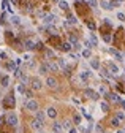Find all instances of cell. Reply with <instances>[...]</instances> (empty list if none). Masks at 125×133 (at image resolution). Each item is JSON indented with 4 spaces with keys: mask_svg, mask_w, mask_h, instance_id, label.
Segmentation results:
<instances>
[{
    "mask_svg": "<svg viewBox=\"0 0 125 133\" xmlns=\"http://www.w3.org/2000/svg\"><path fill=\"white\" fill-rule=\"evenodd\" d=\"M54 2H60V0H54Z\"/></svg>",
    "mask_w": 125,
    "mask_h": 133,
    "instance_id": "54",
    "label": "cell"
},
{
    "mask_svg": "<svg viewBox=\"0 0 125 133\" xmlns=\"http://www.w3.org/2000/svg\"><path fill=\"white\" fill-rule=\"evenodd\" d=\"M30 86H32L33 90H40L43 84H41V81L38 79V78H32V79H30Z\"/></svg>",
    "mask_w": 125,
    "mask_h": 133,
    "instance_id": "4",
    "label": "cell"
},
{
    "mask_svg": "<svg viewBox=\"0 0 125 133\" xmlns=\"http://www.w3.org/2000/svg\"><path fill=\"white\" fill-rule=\"evenodd\" d=\"M114 57L117 59V60H122V54H120V52H117V51H116V54H114Z\"/></svg>",
    "mask_w": 125,
    "mask_h": 133,
    "instance_id": "48",
    "label": "cell"
},
{
    "mask_svg": "<svg viewBox=\"0 0 125 133\" xmlns=\"http://www.w3.org/2000/svg\"><path fill=\"white\" fill-rule=\"evenodd\" d=\"M84 44H86V48H87V49H90V48H94V46H92V44H90V41H89V40H86V41H84Z\"/></svg>",
    "mask_w": 125,
    "mask_h": 133,
    "instance_id": "47",
    "label": "cell"
},
{
    "mask_svg": "<svg viewBox=\"0 0 125 133\" xmlns=\"http://www.w3.org/2000/svg\"><path fill=\"white\" fill-rule=\"evenodd\" d=\"M37 119H40V120H44V112H41V111H37Z\"/></svg>",
    "mask_w": 125,
    "mask_h": 133,
    "instance_id": "34",
    "label": "cell"
},
{
    "mask_svg": "<svg viewBox=\"0 0 125 133\" xmlns=\"http://www.w3.org/2000/svg\"><path fill=\"white\" fill-rule=\"evenodd\" d=\"M22 64V59H16V65H21Z\"/></svg>",
    "mask_w": 125,
    "mask_h": 133,
    "instance_id": "52",
    "label": "cell"
},
{
    "mask_svg": "<svg viewBox=\"0 0 125 133\" xmlns=\"http://www.w3.org/2000/svg\"><path fill=\"white\" fill-rule=\"evenodd\" d=\"M90 67H92L94 70H98L100 68V62L97 60V59H94V60H90Z\"/></svg>",
    "mask_w": 125,
    "mask_h": 133,
    "instance_id": "19",
    "label": "cell"
},
{
    "mask_svg": "<svg viewBox=\"0 0 125 133\" xmlns=\"http://www.w3.org/2000/svg\"><path fill=\"white\" fill-rule=\"evenodd\" d=\"M8 70H10V71H16V64H8Z\"/></svg>",
    "mask_w": 125,
    "mask_h": 133,
    "instance_id": "39",
    "label": "cell"
},
{
    "mask_svg": "<svg viewBox=\"0 0 125 133\" xmlns=\"http://www.w3.org/2000/svg\"><path fill=\"white\" fill-rule=\"evenodd\" d=\"M100 5H101L103 10H112V5H111V2H108V0H101Z\"/></svg>",
    "mask_w": 125,
    "mask_h": 133,
    "instance_id": "10",
    "label": "cell"
},
{
    "mask_svg": "<svg viewBox=\"0 0 125 133\" xmlns=\"http://www.w3.org/2000/svg\"><path fill=\"white\" fill-rule=\"evenodd\" d=\"M16 90L19 92V94H24V92H26V89H24V84H17V86H16Z\"/></svg>",
    "mask_w": 125,
    "mask_h": 133,
    "instance_id": "30",
    "label": "cell"
},
{
    "mask_svg": "<svg viewBox=\"0 0 125 133\" xmlns=\"http://www.w3.org/2000/svg\"><path fill=\"white\" fill-rule=\"evenodd\" d=\"M2 8L6 10V11H10V13H13V8H11V5H10L8 0H2Z\"/></svg>",
    "mask_w": 125,
    "mask_h": 133,
    "instance_id": "11",
    "label": "cell"
},
{
    "mask_svg": "<svg viewBox=\"0 0 125 133\" xmlns=\"http://www.w3.org/2000/svg\"><path fill=\"white\" fill-rule=\"evenodd\" d=\"M79 78L82 81L90 79V78H92V71H81V73H79Z\"/></svg>",
    "mask_w": 125,
    "mask_h": 133,
    "instance_id": "7",
    "label": "cell"
},
{
    "mask_svg": "<svg viewBox=\"0 0 125 133\" xmlns=\"http://www.w3.org/2000/svg\"><path fill=\"white\" fill-rule=\"evenodd\" d=\"M119 2H122V0H119Z\"/></svg>",
    "mask_w": 125,
    "mask_h": 133,
    "instance_id": "56",
    "label": "cell"
},
{
    "mask_svg": "<svg viewBox=\"0 0 125 133\" xmlns=\"http://www.w3.org/2000/svg\"><path fill=\"white\" fill-rule=\"evenodd\" d=\"M51 70H49V64H43L41 67H40V73L41 75H44V73H49Z\"/></svg>",
    "mask_w": 125,
    "mask_h": 133,
    "instance_id": "15",
    "label": "cell"
},
{
    "mask_svg": "<svg viewBox=\"0 0 125 133\" xmlns=\"http://www.w3.org/2000/svg\"><path fill=\"white\" fill-rule=\"evenodd\" d=\"M68 133H78V130H76V128H70V130H68Z\"/></svg>",
    "mask_w": 125,
    "mask_h": 133,
    "instance_id": "51",
    "label": "cell"
},
{
    "mask_svg": "<svg viewBox=\"0 0 125 133\" xmlns=\"http://www.w3.org/2000/svg\"><path fill=\"white\" fill-rule=\"evenodd\" d=\"M52 128H54V132H56V133H62V130H63V125H62L60 122H54Z\"/></svg>",
    "mask_w": 125,
    "mask_h": 133,
    "instance_id": "13",
    "label": "cell"
},
{
    "mask_svg": "<svg viewBox=\"0 0 125 133\" xmlns=\"http://www.w3.org/2000/svg\"><path fill=\"white\" fill-rule=\"evenodd\" d=\"M62 125H63V128H65V130H70V128H71V122H70V120H65Z\"/></svg>",
    "mask_w": 125,
    "mask_h": 133,
    "instance_id": "32",
    "label": "cell"
},
{
    "mask_svg": "<svg viewBox=\"0 0 125 133\" xmlns=\"http://www.w3.org/2000/svg\"><path fill=\"white\" fill-rule=\"evenodd\" d=\"M5 120L8 125H11V127H14L16 124H17V117H16V114H13V112H10V114H6Z\"/></svg>",
    "mask_w": 125,
    "mask_h": 133,
    "instance_id": "2",
    "label": "cell"
},
{
    "mask_svg": "<svg viewBox=\"0 0 125 133\" xmlns=\"http://www.w3.org/2000/svg\"><path fill=\"white\" fill-rule=\"evenodd\" d=\"M116 117H117L119 120H122V119H125V116H124V114H122V112H117V116H116Z\"/></svg>",
    "mask_w": 125,
    "mask_h": 133,
    "instance_id": "49",
    "label": "cell"
},
{
    "mask_svg": "<svg viewBox=\"0 0 125 133\" xmlns=\"http://www.w3.org/2000/svg\"><path fill=\"white\" fill-rule=\"evenodd\" d=\"M57 62H59V67H62V68L67 67V64H65V60H63V59H57Z\"/></svg>",
    "mask_w": 125,
    "mask_h": 133,
    "instance_id": "37",
    "label": "cell"
},
{
    "mask_svg": "<svg viewBox=\"0 0 125 133\" xmlns=\"http://www.w3.org/2000/svg\"><path fill=\"white\" fill-rule=\"evenodd\" d=\"M59 8H60V10H68V3L65 0H60V2H59Z\"/></svg>",
    "mask_w": 125,
    "mask_h": 133,
    "instance_id": "24",
    "label": "cell"
},
{
    "mask_svg": "<svg viewBox=\"0 0 125 133\" xmlns=\"http://www.w3.org/2000/svg\"><path fill=\"white\" fill-rule=\"evenodd\" d=\"M46 84H47V87L54 89V87H57V79H56V78H47V79H46Z\"/></svg>",
    "mask_w": 125,
    "mask_h": 133,
    "instance_id": "8",
    "label": "cell"
},
{
    "mask_svg": "<svg viewBox=\"0 0 125 133\" xmlns=\"http://www.w3.org/2000/svg\"><path fill=\"white\" fill-rule=\"evenodd\" d=\"M8 82H10V78H8V76H5V78L2 79V86H3V87H6V86H8Z\"/></svg>",
    "mask_w": 125,
    "mask_h": 133,
    "instance_id": "36",
    "label": "cell"
},
{
    "mask_svg": "<svg viewBox=\"0 0 125 133\" xmlns=\"http://www.w3.org/2000/svg\"><path fill=\"white\" fill-rule=\"evenodd\" d=\"M46 114H47V117H51V119H56V117H57V111H56L54 108H47Z\"/></svg>",
    "mask_w": 125,
    "mask_h": 133,
    "instance_id": "12",
    "label": "cell"
},
{
    "mask_svg": "<svg viewBox=\"0 0 125 133\" xmlns=\"http://www.w3.org/2000/svg\"><path fill=\"white\" fill-rule=\"evenodd\" d=\"M35 48H38V49H43V48H44V46H43V43H41V41H38Z\"/></svg>",
    "mask_w": 125,
    "mask_h": 133,
    "instance_id": "50",
    "label": "cell"
},
{
    "mask_svg": "<svg viewBox=\"0 0 125 133\" xmlns=\"http://www.w3.org/2000/svg\"><path fill=\"white\" fill-rule=\"evenodd\" d=\"M38 133H43V132H38Z\"/></svg>",
    "mask_w": 125,
    "mask_h": 133,
    "instance_id": "55",
    "label": "cell"
},
{
    "mask_svg": "<svg viewBox=\"0 0 125 133\" xmlns=\"http://www.w3.org/2000/svg\"><path fill=\"white\" fill-rule=\"evenodd\" d=\"M103 40H104L106 43H111V41H112V37H111L109 33H108V35H104V37H103Z\"/></svg>",
    "mask_w": 125,
    "mask_h": 133,
    "instance_id": "38",
    "label": "cell"
},
{
    "mask_svg": "<svg viewBox=\"0 0 125 133\" xmlns=\"http://www.w3.org/2000/svg\"><path fill=\"white\" fill-rule=\"evenodd\" d=\"M76 22H78L76 16H73V14H70V16H68V24H76Z\"/></svg>",
    "mask_w": 125,
    "mask_h": 133,
    "instance_id": "28",
    "label": "cell"
},
{
    "mask_svg": "<svg viewBox=\"0 0 125 133\" xmlns=\"http://www.w3.org/2000/svg\"><path fill=\"white\" fill-rule=\"evenodd\" d=\"M24 46H26V49H29V51H30V49H35V43L32 41V40H27V41L24 43Z\"/></svg>",
    "mask_w": 125,
    "mask_h": 133,
    "instance_id": "16",
    "label": "cell"
},
{
    "mask_svg": "<svg viewBox=\"0 0 125 133\" xmlns=\"http://www.w3.org/2000/svg\"><path fill=\"white\" fill-rule=\"evenodd\" d=\"M11 22H13L14 26H19V22H21V17H19V16H13V17H11Z\"/></svg>",
    "mask_w": 125,
    "mask_h": 133,
    "instance_id": "27",
    "label": "cell"
},
{
    "mask_svg": "<svg viewBox=\"0 0 125 133\" xmlns=\"http://www.w3.org/2000/svg\"><path fill=\"white\" fill-rule=\"evenodd\" d=\"M84 94H86L89 98H94V95H95V92L92 90V89H86V92H84Z\"/></svg>",
    "mask_w": 125,
    "mask_h": 133,
    "instance_id": "29",
    "label": "cell"
},
{
    "mask_svg": "<svg viewBox=\"0 0 125 133\" xmlns=\"http://www.w3.org/2000/svg\"><path fill=\"white\" fill-rule=\"evenodd\" d=\"M89 41H90V44H92V46H97V44H98V40H97V37H95L94 33L90 35V38H89Z\"/></svg>",
    "mask_w": 125,
    "mask_h": 133,
    "instance_id": "22",
    "label": "cell"
},
{
    "mask_svg": "<svg viewBox=\"0 0 125 133\" xmlns=\"http://www.w3.org/2000/svg\"><path fill=\"white\" fill-rule=\"evenodd\" d=\"M60 49H62V51H65V52H70V49H71V44H70V43H62V46H60Z\"/></svg>",
    "mask_w": 125,
    "mask_h": 133,
    "instance_id": "17",
    "label": "cell"
},
{
    "mask_svg": "<svg viewBox=\"0 0 125 133\" xmlns=\"http://www.w3.org/2000/svg\"><path fill=\"white\" fill-rule=\"evenodd\" d=\"M73 120H74V124H78V125H79L82 119H81V116H74V119H73Z\"/></svg>",
    "mask_w": 125,
    "mask_h": 133,
    "instance_id": "43",
    "label": "cell"
},
{
    "mask_svg": "<svg viewBox=\"0 0 125 133\" xmlns=\"http://www.w3.org/2000/svg\"><path fill=\"white\" fill-rule=\"evenodd\" d=\"M70 59H73V60H78V59H79V54H73V52H70Z\"/></svg>",
    "mask_w": 125,
    "mask_h": 133,
    "instance_id": "42",
    "label": "cell"
},
{
    "mask_svg": "<svg viewBox=\"0 0 125 133\" xmlns=\"http://www.w3.org/2000/svg\"><path fill=\"white\" fill-rule=\"evenodd\" d=\"M24 95H26L27 100H30V98H32V92H30V90H27V92H24Z\"/></svg>",
    "mask_w": 125,
    "mask_h": 133,
    "instance_id": "45",
    "label": "cell"
},
{
    "mask_svg": "<svg viewBox=\"0 0 125 133\" xmlns=\"http://www.w3.org/2000/svg\"><path fill=\"white\" fill-rule=\"evenodd\" d=\"M81 112H82V116L86 117V119H89V120H92V116L89 114L87 111H86V108H81Z\"/></svg>",
    "mask_w": 125,
    "mask_h": 133,
    "instance_id": "25",
    "label": "cell"
},
{
    "mask_svg": "<svg viewBox=\"0 0 125 133\" xmlns=\"http://www.w3.org/2000/svg\"><path fill=\"white\" fill-rule=\"evenodd\" d=\"M26 108L29 109V111L37 112L38 111V101L37 100H27L26 101Z\"/></svg>",
    "mask_w": 125,
    "mask_h": 133,
    "instance_id": "1",
    "label": "cell"
},
{
    "mask_svg": "<svg viewBox=\"0 0 125 133\" xmlns=\"http://www.w3.org/2000/svg\"><path fill=\"white\" fill-rule=\"evenodd\" d=\"M14 76H16V78H22V71H21L19 68H17V70L14 71Z\"/></svg>",
    "mask_w": 125,
    "mask_h": 133,
    "instance_id": "41",
    "label": "cell"
},
{
    "mask_svg": "<svg viewBox=\"0 0 125 133\" xmlns=\"http://www.w3.org/2000/svg\"><path fill=\"white\" fill-rule=\"evenodd\" d=\"M106 98H108V100H111V101H122V100H120V97L117 95V94H108V95H106Z\"/></svg>",
    "mask_w": 125,
    "mask_h": 133,
    "instance_id": "14",
    "label": "cell"
},
{
    "mask_svg": "<svg viewBox=\"0 0 125 133\" xmlns=\"http://www.w3.org/2000/svg\"><path fill=\"white\" fill-rule=\"evenodd\" d=\"M86 3H87L90 8H97V6H98V2H97V0H86Z\"/></svg>",
    "mask_w": 125,
    "mask_h": 133,
    "instance_id": "20",
    "label": "cell"
},
{
    "mask_svg": "<svg viewBox=\"0 0 125 133\" xmlns=\"http://www.w3.org/2000/svg\"><path fill=\"white\" fill-rule=\"evenodd\" d=\"M117 19H119V21H125V14L119 11V13H117Z\"/></svg>",
    "mask_w": 125,
    "mask_h": 133,
    "instance_id": "40",
    "label": "cell"
},
{
    "mask_svg": "<svg viewBox=\"0 0 125 133\" xmlns=\"http://www.w3.org/2000/svg\"><path fill=\"white\" fill-rule=\"evenodd\" d=\"M111 125H112V127H119V125H120V120L117 119V117H114V119L111 120Z\"/></svg>",
    "mask_w": 125,
    "mask_h": 133,
    "instance_id": "31",
    "label": "cell"
},
{
    "mask_svg": "<svg viewBox=\"0 0 125 133\" xmlns=\"http://www.w3.org/2000/svg\"><path fill=\"white\" fill-rule=\"evenodd\" d=\"M30 125H32V128H33V130H41V128H43V122L40 120V119H33Z\"/></svg>",
    "mask_w": 125,
    "mask_h": 133,
    "instance_id": "5",
    "label": "cell"
},
{
    "mask_svg": "<svg viewBox=\"0 0 125 133\" xmlns=\"http://www.w3.org/2000/svg\"><path fill=\"white\" fill-rule=\"evenodd\" d=\"M46 57H49V59H51V57H54V52H52L51 49H47V51H46Z\"/></svg>",
    "mask_w": 125,
    "mask_h": 133,
    "instance_id": "44",
    "label": "cell"
},
{
    "mask_svg": "<svg viewBox=\"0 0 125 133\" xmlns=\"http://www.w3.org/2000/svg\"><path fill=\"white\" fill-rule=\"evenodd\" d=\"M43 21H44L46 26H52L54 22L57 21V16H56V14H46V16L43 17Z\"/></svg>",
    "mask_w": 125,
    "mask_h": 133,
    "instance_id": "3",
    "label": "cell"
},
{
    "mask_svg": "<svg viewBox=\"0 0 125 133\" xmlns=\"http://www.w3.org/2000/svg\"><path fill=\"white\" fill-rule=\"evenodd\" d=\"M124 132H125V130H124Z\"/></svg>",
    "mask_w": 125,
    "mask_h": 133,
    "instance_id": "57",
    "label": "cell"
},
{
    "mask_svg": "<svg viewBox=\"0 0 125 133\" xmlns=\"http://www.w3.org/2000/svg\"><path fill=\"white\" fill-rule=\"evenodd\" d=\"M98 92H100V94H103V95H108V89H106L104 86H101V87H100Z\"/></svg>",
    "mask_w": 125,
    "mask_h": 133,
    "instance_id": "35",
    "label": "cell"
},
{
    "mask_svg": "<svg viewBox=\"0 0 125 133\" xmlns=\"http://www.w3.org/2000/svg\"><path fill=\"white\" fill-rule=\"evenodd\" d=\"M68 43H70L71 46H74V44H78V38L74 37V35H70V38H68Z\"/></svg>",
    "mask_w": 125,
    "mask_h": 133,
    "instance_id": "23",
    "label": "cell"
},
{
    "mask_svg": "<svg viewBox=\"0 0 125 133\" xmlns=\"http://www.w3.org/2000/svg\"><path fill=\"white\" fill-rule=\"evenodd\" d=\"M87 27L90 29V30H95V24L94 22H87Z\"/></svg>",
    "mask_w": 125,
    "mask_h": 133,
    "instance_id": "46",
    "label": "cell"
},
{
    "mask_svg": "<svg viewBox=\"0 0 125 133\" xmlns=\"http://www.w3.org/2000/svg\"><path fill=\"white\" fill-rule=\"evenodd\" d=\"M90 56H92V52H90V49H87V48H86V49L82 51V57H84V59H89Z\"/></svg>",
    "mask_w": 125,
    "mask_h": 133,
    "instance_id": "26",
    "label": "cell"
},
{
    "mask_svg": "<svg viewBox=\"0 0 125 133\" xmlns=\"http://www.w3.org/2000/svg\"><path fill=\"white\" fill-rule=\"evenodd\" d=\"M100 108H101V111H103V112L109 111V105H108L106 101H101V103H100Z\"/></svg>",
    "mask_w": 125,
    "mask_h": 133,
    "instance_id": "18",
    "label": "cell"
},
{
    "mask_svg": "<svg viewBox=\"0 0 125 133\" xmlns=\"http://www.w3.org/2000/svg\"><path fill=\"white\" fill-rule=\"evenodd\" d=\"M49 70H51V71H57V70H59V65L57 64H49Z\"/></svg>",
    "mask_w": 125,
    "mask_h": 133,
    "instance_id": "33",
    "label": "cell"
},
{
    "mask_svg": "<svg viewBox=\"0 0 125 133\" xmlns=\"http://www.w3.org/2000/svg\"><path fill=\"white\" fill-rule=\"evenodd\" d=\"M117 133H125V132H124V130H119V132H117Z\"/></svg>",
    "mask_w": 125,
    "mask_h": 133,
    "instance_id": "53",
    "label": "cell"
},
{
    "mask_svg": "<svg viewBox=\"0 0 125 133\" xmlns=\"http://www.w3.org/2000/svg\"><path fill=\"white\" fill-rule=\"evenodd\" d=\"M3 105H5L6 108H13V106H14V97H8V98H5V100H3Z\"/></svg>",
    "mask_w": 125,
    "mask_h": 133,
    "instance_id": "6",
    "label": "cell"
},
{
    "mask_svg": "<svg viewBox=\"0 0 125 133\" xmlns=\"http://www.w3.org/2000/svg\"><path fill=\"white\" fill-rule=\"evenodd\" d=\"M100 75H101V78H106V79H111V73L108 71V70H101V71H100Z\"/></svg>",
    "mask_w": 125,
    "mask_h": 133,
    "instance_id": "21",
    "label": "cell"
},
{
    "mask_svg": "<svg viewBox=\"0 0 125 133\" xmlns=\"http://www.w3.org/2000/svg\"><path fill=\"white\" fill-rule=\"evenodd\" d=\"M108 68H109V73H111V75H117V73H119V68H117L112 62H109V64H108Z\"/></svg>",
    "mask_w": 125,
    "mask_h": 133,
    "instance_id": "9",
    "label": "cell"
}]
</instances>
